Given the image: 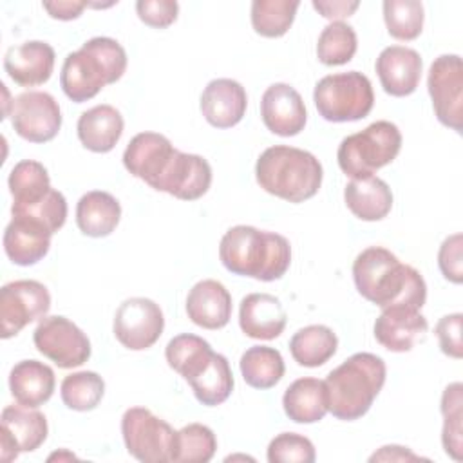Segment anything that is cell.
<instances>
[{"mask_svg":"<svg viewBox=\"0 0 463 463\" xmlns=\"http://www.w3.org/2000/svg\"><path fill=\"white\" fill-rule=\"evenodd\" d=\"M461 326H463V315L461 313H450L438 320L436 324V336L439 340L441 351L459 360L463 356V342H461Z\"/></svg>","mask_w":463,"mask_h":463,"instance_id":"f6af8a7d","label":"cell"},{"mask_svg":"<svg viewBox=\"0 0 463 463\" xmlns=\"http://www.w3.org/2000/svg\"><path fill=\"white\" fill-rule=\"evenodd\" d=\"M9 192L13 195L11 208H24L43 199L51 186V179L47 168L33 159L18 161L9 172Z\"/></svg>","mask_w":463,"mask_h":463,"instance_id":"d6a6232c","label":"cell"},{"mask_svg":"<svg viewBox=\"0 0 463 463\" xmlns=\"http://www.w3.org/2000/svg\"><path fill=\"white\" fill-rule=\"evenodd\" d=\"M188 385L192 387L197 402L206 407H215L226 402L233 391V374L226 356L213 353L204 369L194 376Z\"/></svg>","mask_w":463,"mask_h":463,"instance_id":"1f68e13d","label":"cell"},{"mask_svg":"<svg viewBox=\"0 0 463 463\" xmlns=\"http://www.w3.org/2000/svg\"><path fill=\"white\" fill-rule=\"evenodd\" d=\"M461 233H454L447 237L438 251V264L443 277L454 284H461L463 280V260H461Z\"/></svg>","mask_w":463,"mask_h":463,"instance_id":"ee69618b","label":"cell"},{"mask_svg":"<svg viewBox=\"0 0 463 463\" xmlns=\"http://www.w3.org/2000/svg\"><path fill=\"white\" fill-rule=\"evenodd\" d=\"M139 20L154 29H166L177 20L179 4L174 0H139L136 2Z\"/></svg>","mask_w":463,"mask_h":463,"instance_id":"7bdbcfd3","label":"cell"},{"mask_svg":"<svg viewBox=\"0 0 463 463\" xmlns=\"http://www.w3.org/2000/svg\"><path fill=\"white\" fill-rule=\"evenodd\" d=\"M217 450L213 430L203 423H188L175 430V445L172 461L177 463H206Z\"/></svg>","mask_w":463,"mask_h":463,"instance_id":"8d00e7d4","label":"cell"},{"mask_svg":"<svg viewBox=\"0 0 463 463\" xmlns=\"http://www.w3.org/2000/svg\"><path fill=\"white\" fill-rule=\"evenodd\" d=\"M385 362L373 353H354L324 380L327 412L336 420L362 418L385 383Z\"/></svg>","mask_w":463,"mask_h":463,"instance_id":"277c9868","label":"cell"},{"mask_svg":"<svg viewBox=\"0 0 463 463\" xmlns=\"http://www.w3.org/2000/svg\"><path fill=\"white\" fill-rule=\"evenodd\" d=\"M356 47L358 40L354 29L344 22H331L318 36L317 56L324 65H344L353 60Z\"/></svg>","mask_w":463,"mask_h":463,"instance_id":"f35d334b","label":"cell"},{"mask_svg":"<svg viewBox=\"0 0 463 463\" xmlns=\"http://www.w3.org/2000/svg\"><path fill=\"white\" fill-rule=\"evenodd\" d=\"M244 382L253 389L275 387L286 371L280 351L269 345H253L246 349L239 362Z\"/></svg>","mask_w":463,"mask_h":463,"instance_id":"4dcf8cb0","label":"cell"},{"mask_svg":"<svg viewBox=\"0 0 463 463\" xmlns=\"http://www.w3.org/2000/svg\"><path fill=\"white\" fill-rule=\"evenodd\" d=\"M34 347L60 369L83 365L90 358L87 335L61 315L43 317L33 333Z\"/></svg>","mask_w":463,"mask_h":463,"instance_id":"9c48e42d","label":"cell"},{"mask_svg":"<svg viewBox=\"0 0 463 463\" xmlns=\"http://www.w3.org/2000/svg\"><path fill=\"white\" fill-rule=\"evenodd\" d=\"M212 184V166L197 154L175 150L157 192H166L181 201H195L203 197Z\"/></svg>","mask_w":463,"mask_h":463,"instance_id":"e0dca14e","label":"cell"},{"mask_svg":"<svg viewBox=\"0 0 463 463\" xmlns=\"http://www.w3.org/2000/svg\"><path fill=\"white\" fill-rule=\"evenodd\" d=\"M11 123L22 139L31 143H47L60 132V105L49 92H22L13 99Z\"/></svg>","mask_w":463,"mask_h":463,"instance_id":"4fadbf2b","label":"cell"},{"mask_svg":"<svg viewBox=\"0 0 463 463\" xmlns=\"http://www.w3.org/2000/svg\"><path fill=\"white\" fill-rule=\"evenodd\" d=\"M429 324L420 309L385 307L374 322V338L392 353H407L427 335Z\"/></svg>","mask_w":463,"mask_h":463,"instance_id":"d6986e66","label":"cell"},{"mask_svg":"<svg viewBox=\"0 0 463 463\" xmlns=\"http://www.w3.org/2000/svg\"><path fill=\"white\" fill-rule=\"evenodd\" d=\"M186 315L203 329H222L232 318V295L219 280H199L188 291Z\"/></svg>","mask_w":463,"mask_h":463,"instance_id":"cb8c5ba5","label":"cell"},{"mask_svg":"<svg viewBox=\"0 0 463 463\" xmlns=\"http://www.w3.org/2000/svg\"><path fill=\"white\" fill-rule=\"evenodd\" d=\"M298 0H255L251 2V25L264 38H280L293 25Z\"/></svg>","mask_w":463,"mask_h":463,"instance_id":"e575fe53","label":"cell"},{"mask_svg":"<svg viewBox=\"0 0 463 463\" xmlns=\"http://www.w3.org/2000/svg\"><path fill=\"white\" fill-rule=\"evenodd\" d=\"M421 56L403 45L385 47L374 63L383 90L394 98H403L418 89L421 80Z\"/></svg>","mask_w":463,"mask_h":463,"instance_id":"ac0fdd59","label":"cell"},{"mask_svg":"<svg viewBox=\"0 0 463 463\" xmlns=\"http://www.w3.org/2000/svg\"><path fill=\"white\" fill-rule=\"evenodd\" d=\"M353 280L358 293L380 309H421L427 300V284L421 273L400 262L394 253L382 246H369L356 255Z\"/></svg>","mask_w":463,"mask_h":463,"instance_id":"6da1fadb","label":"cell"},{"mask_svg":"<svg viewBox=\"0 0 463 463\" xmlns=\"http://www.w3.org/2000/svg\"><path fill=\"white\" fill-rule=\"evenodd\" d=\"M322 175V165L311 152L288 145L266 148L255 165L260 188L295 204L311 199L318 192Z\"/></svg>","mask_w":463,"mask_h":463,"instance_id":"5b68a950","label":"cell"},{"mask_svg":"<svg viewBox=\"0 0 463 463\" xmlns=\"http://www.w3.org/2000/svg\"><path fill=\"white\" fill-rule=\"evenodd\" d=\"M11 213L31 217V219L42 222L51 233H56L65 224L67 201L61 192H58L56 188H51L49 194L43 199H40L38 203L24 206V208H11Z\"/></svg>","mask_w":463,"mask_h":463,"instance_id":"60d3db41","label":"cell"},{"mask_svg":"<svg viewBox=\"0 0 463 463\" xmlns=\"http://www.w3.org/2000/svg\"><path fill=\"white\" fill-rule=\"evenodd\" d=\"M165 329V317L150 298L132 297L119 304L114 315V336L130 351L152 347Z\"/></svg>","mask_w":463,"mask_h":463,"instance_id":"7c38bea8","label":"cell"},{"mask_svg":"<svg viewBox=\"0 0 463 463\" xmlns=\"http://www.w3.org/2000/svg\"><path fill=\"white\" fill-rule=\"evenodd\" d=\"M123 116L112 105H96L85 110L76 125L81 145L96 154L110 152L123 134Z\"/></svg>","mask_w":463,"mask_h":463,"instance_id":"d4e9b609","label":"cell"},{"mask_svg":"<svg viewBox=\"0 0 463 463\" xmlns=\"http://www.w3.org/2000/svg\"><path fill=\"white\" fill-rule=\"evenodd\" d=\"M42 5L49 13V16L67 22V20L78 18L89 4L87 2H74V0H54V2H43Z\"/></svg>","mask_w":463,"mask_h":463,"instance_id":"7dc6e473","label":"cell"},{"mask_svg":"<svg viewBox=\"0 0 463 463\" xmlns=\"http://www.w3.org/2000/svg\"><path fill=\"white\" fill-rule=\"evenodd\" d=\"M260 118L269 132L291 137L304 130L307 112L297 89L288 83H273L262 94Z\"/></svg>","mask_w":463,"mask_h":463,"instance_id":"2e32d148","label":"cell"},{"mask_svg":"<svg viewBox=\"0 0 463 463\" xmlns=\"http://www.w3.org/2000/svg\"><path fill=\"white\" fill-rule=\"evenodd\" d=\"M0 458L13 461L20 452H33L47 439V418L25 405H7L0 416Z\"/></svg>","mask_w":463,"mask_h":463,"instance_id":"5bb4252c","label":"cell"},{"mask_svg":"<svg viewBox=\"0 0 463 463\" xmlns=\"http://www.w3.org/2000/svg\"><path fill=\"white\" fill-rule=\"evenodd\" d=\"M219 259L235 275L271 282L286 275L291 264V246L280 233L237 224L222 235Z\"/></svg>","mask_w":463,"mask_h":463,"instance_id":"7a4b0ae2","label":"cell"},{"mask_svg":"<svg viewBox=\"0 0 463 463\" xmlns=\"http://www.w3.org/2000/svg\"><path fill=\"white\" fill-rule=\"evenodd\" d=\"M317 458L311 439L297 432H282L268 445L269 463H313Z\"/></svg>","mask_w":463,"mask_h":463,"instance_id":"b9f144b4","label":"cell"},{"mask_svg":"<svg viewBox=\"0 0 463 463\" xmlns=\"http://www.w3.org/2000/svg\"><path fill=\"white\" fill-rule=\"evenodd\" d=\"M121 219L118 199L103 190H92L80 197L76 204V224L83 235L107 237Z\"/></svg>","mask_w":463,"mask_h":463,"instance_id":"83f0119b","label":"cell"},{"mask_svg":"<svg viewBox=\"0 0 463 463\" xmlns=\"http://www.w3.org/2000/svg\"><path fill=\"white\" fill-rule=\"evenodd\" d=\"M54 371L38 360H22L9 373V389L16 403L25 407H40L54 392Z\"/></svg>","mask_w":463,"mask_h":463,"instance_id":"484cf974","label":"cell"},{"mask_svg":"<svg viewBox=\"0 0 463 463\" xmlns=\"http://www.w3.org/2000/svg\"><path fill=\"white\" fill-rule=\"evenodd\" d=\"M199 107L212 127L232 128L244 118L248 96L239 81L217 78L204 87Z\"/></svg>","mask_w":463,"mask_h":463,"instance_id":"44dd1931","label":"cell"},{"mask_svg":"<svg viewBox=\"0 0 463 463\" xmlns=\"http://www.w3.org/2000/svg\"><path fill=\"white\" fill-rule=\"evenodd\" d=\"M318 114L331 123L364 119L374 105L369 78L358 71L324 76L313 90Z\"/></svg>","mask_w":463,"mask_h":463,"instance_id":"52a82bcc","label":"cell"},{"mask_svg":"<svg viewBox=\"0 0 463 463\" xmlns=\"http://www.w3.org/2000/svg\"><path fill=\"white\" fill-rule=\"evenodd\" d=\"M383 20L387 33L402 42L416 40L423 31V4L418 0H385Z\"/></svg>","mask_w":463,"mask_h":463,"instance_id":"ab89813d","label":"cell"},{"mask_svg":"<svg viewBox=\"0 0 463 463\" xmlns=\"http://www.w3.org/2000/svg\"><path fill=\"white\" fill-rule=\"evenodd\" d=\"M51 295L38 280H13L0 289L2 338L16 336L27 324L47 317Z\"/></svg>","mask_w":463,"mask_h":463,"instance_id":"8fae6325","label":"cell"},{"mask_svg":"<svg viewBox=\"0 0 463 463\" xmlns=\"http://www.w3.org/2000/svg\"><path fill=\"white\" fill-rule=\"evenodd\" d=\"M344 199L351 213L362 221H382L392 208L389 184L374 175L351 179L345 184Z\"/></svg>","mask_w":463,"mask_h":463,"instance_id":"4316f807","label":"cell"},{"mask_svg":"<svg viewBox=\"0 0 463 463\" xmlns=\"http://www.w3.org/2000/svg\"><path fill=\"white\" fill-rule=\"evenodd\" d=\"M286 416L295 423H317L327 414V394L324 380L298 378L282 396Z\"/></svg>","mask_w":463,"mask_h":463,"instance_id":"f1b7e54d","label":"cell"},{"mask_svg":"<svg viewBox=\"0 0 463 463\" xmlns=\"http://www.w3.org/2000/svg\"><path fill=\"white\" fill-rule=\"evenodd\" d=\"M54 60V49L47 42L31 40L7 49L4 69L20 87H36L51 78Z\"/></svg>","mask_w":463,"mask_h":463,"instance_id":"ffe728a7","label":"cell"},{"mask_svg":"<svg viewBox=\"0 0 463 463\" xmlns=\"http://www.w3.org/2000/svg\"><path fill=\"white\" fill-rule=\"evenodd\" d=\"M338 347V338L331 327L313 324L298 329L289 340V353L302 367L324 365Z\"/></svg>","mask_w":463,"mask_h":463,"instance_id":"f546056e","label":"cell"},{"mask_svg":"<svg viewBox=\"0 0 463 463\" xmlns=\"http://www.w3.org/2000/svg\"><path fill=\"white\" fill-rule=\"evenodd\" d=\"M52 233L38 221L24 215H13L4 232V251L18 266L40 262L51 248Z\"/></svg>","mask_w":463,"mask_h":463,"instance_id":"7402d4cb","label":"cell"},{"mask_svg":"<svg viewBox=\"0 0 463 463\" xmlns=\"http://www.w3.org/2000/svg\"><path fill=\"white\" fill-rule=\"evenodd\" d=\"M463 385L454 382L445 387L441 396V414H443V429H441V443L445 452L461 461L463 450Z\"/></svg>","mask_w":463,"mask_h":463,"instance_id":"74e56055","label":"cell"},{"mask_svg":"<svg viewBox=\"0 0 463 463\" xmlns=\"http://www.w3.org/2000/svg\"><path fill=\"white\" fill-rule=\"evenodd\" d=\"M313 7L327 20L342 22V18L351 16L358 7L360 2H345V0H333V2H317L313 0Z\"/></svg>","mask_w":463,"mask_h":463,"instance_id":"bcb514c9","label":"cell"},{"mask_svg":"<svg viewBox=\"0 0 463 463\" xmlns=\"http://www.w3.org/2000/svg\"><path fill=\"white\" fill-rule=\"evenodd\" d=\"M402 148V134L391 121H374L342 139L336 150L340 170L351 179L369 177L392 163Z\"/></svg>","mask_w":463,"mask_h":463,"instance_id":"8992f818","label":"cell"},{"mask_svg":"<svg viewBox=\"0 0 463 463\" xmlns=\"http://www.w3.org/2000/svg\"><path fill=\"white\" fill-rule=\"evenodd\" d=\"M213 353L215 351L204 338L192 333H181L174 336L165 349L168 365L186 382H190L204 369Z\"/></svg>","mask_w":463,"mask_h":463,"instance_id":"836d02e7","label":"cell"},{"mask_svg":"<svg viewBox=\"0 0 463 463\" xmlns=\"http://www.w3.org/2000/svg\"><path fill=\"white\" fill-rule=\"evenodd\" d=\"M127 71V52L109 36H94L69 52L60 72V85L74 103L92 99L105 85L116 83Z\"/></svg>","mask_w":463,"mask_h":463,"instance_id":"3957f363","label":"cell"},{"mask_svg":"<svg viewBox=\"0 0 463 463\" xmlns=\"http://www.w3.org/2000/svg\"><path fill=\"white\" fill-rule=\"evenodd\" d=\"M436 118L441 125L461 132L463 128V63L458 54L438 56L427 78Z\"/></svg>","mask_w":463,"mask_h":463,"instance_id":"30bf717a","label":"cell"},{"mask_svg":"<svg viewBox=\"0 0 463 463\" xmlns=\"http://www.w3.org/2000/svg\"><path fill=\"white\" fill-rule=\"evenodd\" d=\"M177 148L170 139L157 132L136 134L123 152L125 168L148 186L157 190Z\"/></svg>","mask_w":463,"mask_h":463,"instance_id":"9a60e30c","label":"cell"},{"mask_svg":"<svg viewBox=\"0 0 463 463\" xmlns=\"http://www.w3.org/2000/svg\"><path fill=\"white\" fill-rule=\"evenodd\" d=\"M121 434L130 456L143 463L172 461L175 430L146 407H130L121 418Z\"/></svg>","mask_w":463,"mask_h":463,"instance_id":"ba28073f","label":"cell"},{"mask_svg":"<svg viewBox=\"0 0 463 463\" xmlns=\"http://www.w3.org/2000/svg\"><path fill=\"white\" fill-rule=\"evenodd\" d=\"M61 402L72 411H92L105 394V382L94 371H78L67 374L60 385Z\"/></svg>","mask_w":463,"mask_h":463,"instance_id":"d590c367","label":"cell"},{"mask_svg":"<svg viewBox=\"0 0 463 463\" xmlns=\"http://www.w3.org/2000/svg\"><path fill=\"white\" fill-rule=\"evenodd\" d=\"M288 322L282 302L269 293H250L241 300L239 326L255 340H273L282 335Z\"/></svg>","mask_w":463,"mask_h":463,"instance_id":"603a6c76","label":"cell"},{"mask_svg":"<svg viewBox=\"0 0 463 463\" xmlns=\"http://www.w3.org/2000/svg\"><path fill=\"white\" fill-rule=\"evenodd\" d=\"M414 459H420V456L411 452L407 447H400V445H385L369 458V461H414Z\"/></svg>","mask_w":463,"mask_h":463,"instance_id":"c3c4849f","label":"cell"}]
</instances>
